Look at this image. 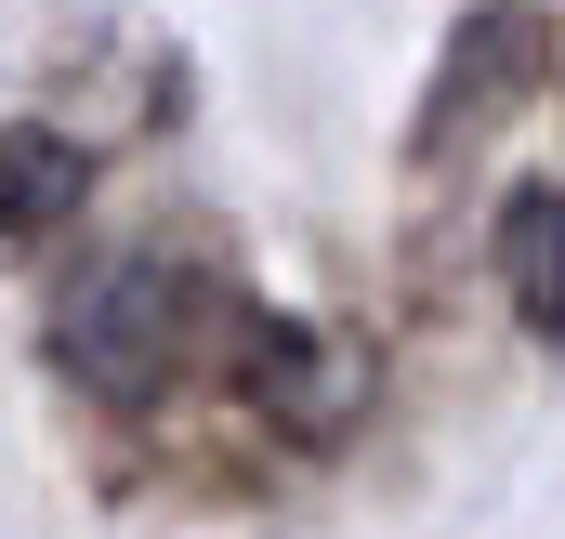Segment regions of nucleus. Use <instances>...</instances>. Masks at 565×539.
Instances as JSON below:
<instances>
[{
	"label": "nucleus",
	"mask_w": 565,
	"mask_h": 539,
	"mask_svg": "<svg viewBox=\"0 0 565 539\" xmlns=\"http://www.w3.org/2000/svg\"><path fill=\"white\" fill-rule=\"evenodd\" d=\"M66 369L106 382V395H145V382L171 369V276H158V264L93 276V289L66 303Z\"/></svg>",
	"instance_id": "f257e3e1"
},
{
	"label": "nucleus",
	"mask_w": 565,
	"mask_h": 539,
	"mask_svg": "<svg viewBox=\"0 0 565 539\" xmlns=\"http://www.w3.org/2000/svg\"><path fill=\"white\" fill-rule=\"evenodd\" d=\"M500 289L526 303V329H565V198L553 184H526L500 211Z\"/></svg>",
	"instance_id": "f03ea898"
},
{
	"label": "nucleus",
	"mask_w": 565,
	"mask_h": 539,
	"mask_svg": "<svg viewBox=\"0 0 565 539\" xmlns=\"http://www.w3.org/2000/svg\"><path fill=\"white\" fill-rule=\"evenodd\" d=\"M66 171H79V158H66L53 133H13V145H0V224H40V211H66Z\"/></svg>",
	"instance_id": "7ed1b4c3"
}]
</instances>
